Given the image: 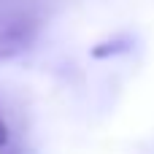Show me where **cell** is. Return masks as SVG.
<instances>
[{
    "label": "cell",
    "mask_w": 154,
    "mask_h": 154,
    "mask_svg": "<svg viewBox=\"0 0 154 154\" xmlns=\"http://www.w3.org/2000/svg\"><path fill=\"white\" fill-rule=\"evenodd\" d=\"M32 43V22L24 16L0 19V60L19 57Z\"/></svg>",
    "instance_id": "1"
},
{
    "label": "cell",
    "mask_w": 154,
    "mask_h": 154,
    "mask_svg": "<svg viewBox=\"0 0 154 154\" xmlns=\"http://www.w3.org/2000/svg\"><path fill=\"white\" fill-rule=\"evenodd\" d=\"M130 46H133V38H130V35H116V38L100 41L89 54H92L95 60H106V57H114V54H125Z\"/></svg>",
    "instance_id": "2"
},
{
    "label": "cell",
    "mask_w": 154,
    "mask_h": 154,
    "mask_svg": "<svg viewBox=\"0 0 154 154\" xmlns=\"http://www.w3.org/2000/svg\"><path fill=\"white\" fill-rule=\"evenodd\" d=\"M8 141H11V133H8V125H5V119L0 116V152L8 146Z\"/></svg>",
    "instance_id": "3"
}]
</instances>
